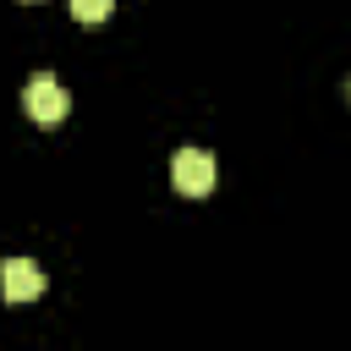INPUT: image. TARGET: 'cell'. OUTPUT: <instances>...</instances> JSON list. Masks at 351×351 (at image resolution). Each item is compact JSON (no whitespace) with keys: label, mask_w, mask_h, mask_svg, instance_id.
<instances>
[{"label":"cell","mask_w":351,"mask_h":351,"mask_svg":"<svg viewBox=\"0 0 351 351\" xmlns=\"http://www.w3.org/2000/svg\"><path fill=\"white\" fill-rule=\"evenodd\" d=\"M170 181H176V192H186V197L214 192V154H208V148H176V154H170Z\"/></svg>","instance_id":"cell-1"},{"label":"cell","mask_w":351,"mask_h":351,"mask_svg":"<svg viewBox=\"0 0 351 351\" xmlns=\"http://www.w3.org/2000/svg\"><path fill=\"white\" fill-rule=\"evenodd\" d=\"M22 104H27V115L33 121H60L66 110H71V99H66V88H60V77L55 71H33L27 77V88H22Z\"/></svg>","instance_id":"cell-2"},{"label":"cell","mask_w":351,"mask_h":351,"mask_svg":"<svg viewBox=\"0 0 351 351\" xmlns=\"http://www.w3.org/2000/svg\"><path fill=\"white\" fill-rule=\"evenodd\" d=\"M0 296L5 302H33L44 296V269L33 258H5L0 263Z\"/></svg>","instance_id":"cell-3"},{"label":"cell","mask_w":351,"mask_h":351,"mask_svg":"<svg viewBox=\"0 0 351 351\" xmlns=\"http://www.w3.org/2000/svg\"><path fill=\"white\" fill-rule=\"evenodd\" d=\"M110 5H115V0H71V16H77V22H104Z\"/></svg>","instance_id":"cell-4"},{"label":"cell","mask_w":351,"mask_h":351,"mask_svg":"<svg viewBox=\"0 0 351 351\" xmlns=\"http://www.w3.org/2000/svg\"><path fill=\"white\" fill-rule=\"evenodd\" d=\"M346 99H351V82H346Z\"/></svg>","instance_id":"cell-5"}]
</instances>
